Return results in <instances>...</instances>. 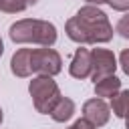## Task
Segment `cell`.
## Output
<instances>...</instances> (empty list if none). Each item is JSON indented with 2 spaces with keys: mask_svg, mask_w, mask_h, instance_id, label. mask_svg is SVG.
<instances>
[{
  "mask_svg": "<svg viewBox=\"0 0 129 129\" xmlns=\"http://www.w3.org/2000/svg\"><path fill=\"white\" fill-rule=\"evenodd\" d=\"M67 36L77 44H103L113 38V26L109 16L93 4L79 8V12L64 24Z\"/></svg>",
  "mask_w": 129,
  "mask_h": 129,
  "instance_id": "6da1fadb",
  "label": "cell"
},
{
  "mask_svg": "<svg viewBox=\"0 0 129 129\" xmlns=\"http://www.w3.org/2000/svg\"><path fill=\"white\" fill-rule=\"evenodd\" d=\"M8 36L14 44H38L52 46L56 42V26L48 20L40 18H22L10 24Z\"/></svg>",
  "mask_w": 129,
  "mask_h": 129,
  "instance_id": "7a4b0ae2",
  "label": "cell"
},
{
  "mask_svg": "<svg viewBox=\"0 0 129 129\" xmlns=\"http://www.w3.org/2000/svg\"><path fill=\"white\" fill-rule=\"evenodd\" d=\"M28 93L32 97L34 109L42 115H48L52 111V107L56 105V101L62 97L56 81L48 75H36L28 85Z\"/></svg>",
  "mask_w": 129,
  "mask_h": 129,
  "instance_id": "3957f363",
  "label": "cell"
},
{
  "mask_svg": "<svg viewBox=\"0 0 129 129\" xmlns=\"http://www.w3.org/2000/svg\"><path fill=\"white\" fill-rule=\"evenodd\" d=\"M30 69H32V75L54 77V75H58L62 71V58L50 46L32 48V52H30Z\"/></svg>",
  "mask_w": 129,
  "mask_h": 129,
  "instance_id": "277c9868",
  "label": "cell"
},
{
  "mask_svg": "<svg viewBox=\"0 0 129 129\" xmlns=\"http://www.w3.org/2000/svg\"><path fill=\"white\" fill-rule=\"evenodd\" d=\"M117 67L119 64H117L113 50H109V48H93L91 50V79L95 83L103 77L115 75Z\"/></svg>",
  "mask_w": 129,
  "mask_h": 129,
  "instance_id": "5b68a950",
  "label": "cell"
},
{
  "mask_svg": "<svg viewBox=\"0 0 129 129\" xmlns=\"http://www.w3.org/2000/svg\"><path fill=\"white\" fill-rule=\"evenodd\" d=\"M83 117L93 123L95 127H103L109 123V117H111V107L105 103V99L101 97H95V99H89L85 101L83 105Z\"/></svg>",
  "mask_w": 129,
  "mask_h": 129,
  "instance_id": "8992f818",
  "label": "cell"
},
{
  "mask_svg": "<svg viewBox=\"0 0 129 129\" xmlns=\"http://www.w3.org/2000/svg\"><path fill=\"white\" fill-rule=\"evenodd\" d=\"M69 73L73 79H87L91 77V50L89 48H77L73 58H71V64H69Z\"/></svg>",
  "mask_w": 129,
  "mask_h": 129,
  "instance_id": "52a82bcc",
  "label": "cell"
},
{
  "mask_svg": "<svg viewBox=\"0 0 129 129\" xmlns=\"http://www.w3.org/2000/svg\"><path fill=\"white\" fill-rule=\"evenodd\" d=\"M30 52L32 48H18L12 58H10V71L14 77L18 79H26L32 75V69H30Z\"/></svg>",
  "mask_w": 129,
  "mask_h": 129,
  "instance_id": "ba28073f",
  "label": "cell"
},
{
  "mask_svg": "<svg viewBox=\"0 0 129 129\" xmlns=\"http://www.w3.org/2000/svg\"><path fill=\"white\" fill-rule=\"evenodd\" d=\"M121 91V79L115 77V75H109V77H103L95 83V95L101 97V99H111L113 95H117Z\"/></svg>",
  "mask_w": 129,
  "mask_h": 129,
  "instance_id": "9c48e42d",
  "label": "cell"
},
{
  "mask_svg": "<svg viewBox=\"0 0 129 129\" xmlns=\"http://www.w3.org/2000/svg\"><path fill=\"white\" fill-rule=\"evenodd\" d=\"M48 115H50L52 121H56V123H67V121L75 115V101L69 99V97H60Z\"/></svg>",
  "mask_w": 129,
  "mask_h": 129,
  "instance_id": "30bf717a",
  "label": "cell"
},
{
  "mask_svg": "<svg viewBox=\"0 0 129 129\" xmlns=\"http://www.w3.org/2000/svg\"><path fill=\"white\" fill-rule=\"evenodd\" d=\"M109 107H111L113 115H117V117H121V119L129 117V89L119 91L117 95H113Z\"/></svg>",
  "mask_w": 129,
  "mask_h": 129,
  "instance_id": "8fae6325",
  "label": "cell"
},
{
  "mask_svg": "<svg viewBox=\"0 0 129 129\" xmlns=\"http://www.w3.org/2000/svg\"><path fill=\"white\" fill-rule=\"evenodd\" d=\"M26 8H28L26 0H0V12H6V14L24 12Z\"/></svg>",
  "mask_w": 129,
  "mask_h": 129,
  "instance_id": "7c38bea8",
  "label": "cell"
},
{
  "mask_svg": "<svg viewBox=\"0 0 129 129\" xmlns=\"http://www.w3.org/2000/svg\"><path fill=\"white\" fill-rule=\"evenodd\" d=\"M115 32H119L125 40H129V12L119 18V22H117V26H115Z\"/></svg>",
  "mask_w": 129,
  "mask_h": 129,
  "instance_id": "4fadbf2b",
  "label": "cell"
},
{
  "mask_svg": "<svg viewBox=\"0 0 129 129\" xmlns=\"http://www.w3.org/2000/svg\"><path fill=\"white\" fill-rule=\"evenodd\" d=\"M105 4H109L117 12H129V0H105Z\"/></svg>",
  "mask_w": 129,
  "mask_h": 129,
  "instance_id": "5bb4252c",
  "label": "cell"
},
{
  "mask_svg": "<svg viewBox=\"0 0 129 129\" xmlns=\"http://www.w3.org/2000/svg\"><path fill=\"white\" fill-rule=\"evenodd\" d=\"M119 67L123 69L125 75H129V48H125V50L119 54Z\"/></svg>",
  "mask_w": 129,
  "mask_h": 129,
  "instance_id": "9a60e30c",
  "label": "cell"
},
{
  "mask_svg": "<svg viewBox=\"0 0 129 129\" xmlns=\"http://www.w3.org/2000/svg\"><path fill=\"white\" fill-rule=\"evenodd\" d=\"M69 129H97V127H95L93 123H89L85 117H81V119H77V121H75Z\"/></svg>",
  "mask_w": 129,
  "mask_h": 129,
  "instance_id": "2e32d148",
  "label": "cell"
},
{
  "mask_svg": "<svg viewBox=\"0 0 129 129\" xmlns=\"http://www.w3.org/2000/svg\"><path fill=\"white\" fill-rule=\"evenodd\" d=\"M87 4H93V6H101V4H105V0H85Z\"/></svg>",
  "mask_w": 129,
  "mask_h": 129,
  "instance_id": "e0dca14e",
  "label": "cell"
},
{
  "mask_svg": "<svg viewBox=\"0 0 129 129\" xmlns=\"http://www.w3.org/2000/svg\"><path fill=\"white\" fill-rule=\"evenodd\" d=\"M2 52H4V42H2V38H0V56H2Z\"/></svg>",
  "mask_w": 129,
  "mask_h": 129,
  "instance_id": "ac0fdd59",
  "label": "cell"
},
{
  "mask_svg": "<svg viewBox=\"0 0 129 129\" xmlns=\"http://www.w3.org/2000/svg\"><path fill=\"white\" fill-rule=\"evenodd\" d=\"M125 129H129V117H125Z\"/></svg>",
  "mask_w": 129,
  "mask_h": 129,
  "instance_id": "d6986e66",
  "label": "cell"
},
{
  "mask_svg": "<svg viewBox=\"0 0 129 129\" xmlns=\"http://www.w3.org/2000/svg\"><path fill=\"white\" fill-rule=\"evenodd\" d=\"M2 121H4V113H2V109H0V125H2Z\"/></svg>",
  "mask_w": 129,
  "mask_h": 129,
  "instance_id": "ffe728a7",
  "label": "cell"
},
{
  "mask_svg": "<svg viewBox=\"0 0 129 129\" xmlns=\"http://www.w3.org/2000/svg\"><path fill=\"white\" fill-rule=\"evenodd\" d=\"M26 2H28V6H30V4H32V6H34V4H36V2H38V0H26Z\"/></svg>",
  "mask_w": 129,
  "mask_h": 129,
  "instance_id": "44dd1931",
  "label": "cell"
}]
</instances>
